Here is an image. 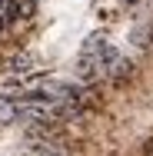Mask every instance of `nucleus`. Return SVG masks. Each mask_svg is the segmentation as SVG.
<instances>
[{
	"label": "nucleus",
	"instance_id": "nucleus-1",
	"mask_svg": "<svg viewBox=\"0 0 153 156\" xmlns=\"http://www.w3.org/2000/svg\"><path fill=\"white\" fill-rule=\"evenodd\" d=\"M30 156H67V153H63V146L50 143V140H33L30 143Z\"/></svg>",
	"mask_w": 153,
	"mask_h": 156
},
{
	"label": "nucleus",
	"instance_id": "nucleus-2",
	"mask_svg": "<svg viewBox=\"0 0 153 156\" xmlns=\"http://www.w3.org/2000/svg\"><path fill=\"white\" fill-rule=\"evenodd\" d=\"M17 116H20V103L17 100H0V126L13 123Z\"/></svg>",
	"mask_w": 153,
	"mask_h": 156
},
{
	"label": "nucleus",
	"instance_id": "nucleus-3",
	"mask_svg": "<svg viewBox=\"0 0 153 156\" xmlns=\"http://www.w3.org/2000/svg\"><path fill=\"white\" fill-rule=\"evenodd\" d=\"M30 66H33L30 53H17V57L10 60V70H13V73H30Z\"/></svg>",
	"mask_w": 153,
	"mask_h": 156
},
{
	"label": "nucleus",
	"instance_id": "nucleus-4",
	"mask_svg": "<svg viewBox=\"0 0 153 156\" xmlns=\"http://www.w3.org/2000/svg\"><path fill=\"white\" fill-rule=\"evenodd\" d=\"M107 73H110L113 80H126V76H130V60H123V57H120V60L113 63V66H110Z\"/></svg>",
	"mask_w": 153,
	"mask_h": 156
},
{
	"label": "nucleus",
	"instance_id": "nucleus-5",
	"mask_svg": "<svg viewBox=\"0 0 153 156\" xmlns=\"http://www.w3.org/2000/svg\"><path fill=\"white\" fill-rule=\"evenodd\" d=\"M133 40H137V47H147V40H150V30H147V27H143V30L137 27V30H133Z\"/></svg>",
	"mask_w": 153,
	"mask_h": 156
}]
</instances>
